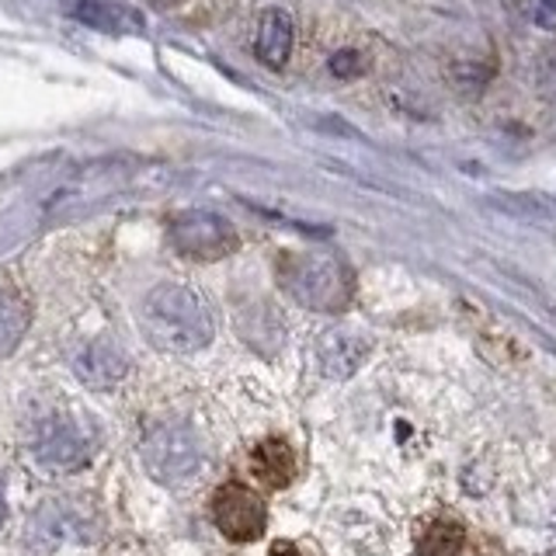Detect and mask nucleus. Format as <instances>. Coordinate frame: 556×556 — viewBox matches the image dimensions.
Segmentation results:
<instances>
[{"mask_svg": "<svg viewBox=\"0 0 556 556\" xmlns=\"http://www.w3.org/2000/svg\"><path fill=\"white\" fill-rule=\"evenodd\" d=\"M139 327L153 348L170 355L202 352L216 334V313L208 300L191 286L164 282L147 292L139 306Z\"/></svg>", "mask_w": 556, "mask_h": 556, "instance_id": "obj_1", "label": "nucleus"}, {"mask_svg": "<svg viewBox=\"0 0 556 556\" xmlns=\"http://www.w3.org/2000/svg\"><path fill=\"white\" fill-rule=\"evenodd\" d=\"M286 292L309 309L334 313L352 300V275L330 254H289L278 268Z\"/></svg>", "mask_w": 556, "mask_h": 556, "instance_id": "obj_2", "label": "nucleus"}, {"mask_svg": "<svg viewBox=\"0 0 556 556\" xmlns=\"http://www.w3.org/2000/svg\"><path fill=\"white\" fill-rule=\"evenodd\" d=\"M98 431L77 410H49L31 431V456L49 473H74L94 456Z\"/></svg>", "mask_w": 556, "mask_h": 556, "instance_id": "obj_3", "label": "nucleus"}, {"mask_svg": "<svg viewBox=\"0 0 556 556\" xmlns=\"http://www.w3.org/2000/svg\"><path fill=\"white\" fill-rule=\"evenodd\" d=\"M205 459L202 434L185 421H156L143 434L147 473L161 483H181L199 473Z\"/></svg>", "mask_w": 556, "mask_h": 556, "instance_id": "obj_4", "label": "nucleus"}, {"mask_svg": "<svg viewBox=\"0 0 556 556\" xmlns=\"http://www.w3.org/2000/svg\"><path fill=\"white\" fill-rule=\"evenodd\" d=\"M94 539V515L74 501H49L28 521V543L35 549L87 546Z\"/></svg>", "mask_w": 556, "mask_h": 556, "instance_id": "obj_5", "label": "nucleus"}, {"mask_svg": "<svg viewBox=\"0 0 556 556\" xmlns=\"http://www.w3.org/2000/svg\"><path fill=\"white\" fill-rule=\"evenodd\" d=\"M170 240H174V248H178V254L195 257V261H219L240 248V237L233 226L216 213H202V208L174 216Z\"/></svg>", "mask_w": 556, "mask_h": 556, "instance_id": "obj_6", "label": "nucleus"}, {"mask_svg": "<svg viewBox=\"0 0 556 556\" xmlns=\"http://www.w3.org/2000/svg\"><path fill=\"white\" fill-rule=\"evenodd\" d=\"M213 515L216 526L230 539H237V543H248V539H257L265 532V504L248 486H223L213 501Z\"/></svg>", "mask_w": 556, "mask_h": 556, "instance_id": "obj_7", "label": "nucleus"}, {"mask_svg": "<svg viewBox=\"0 0 556 556\" xmlns=\"http://www.w3.org/2000/svg\"><path fill=\"white\" fill-rule=\"evenodd\" d=\"M70 365H74L77 379L91 390H112L118 387L129 372V358L118 344L112 341H84L70 352Z\"/></svg>", "mask_w": 556, "mask_h": 556, "instance_id": "obj_8", "label": "nucleus"}, {"mask_svg": "<svg viewBox=\"0 0 556 556\" xmlns=\"http://www.w3.org/2000/svg\"><path fill=\"white\" fill-rule=\"evenodd\" d=\"M292 42H295V22L289 11L271 8L261 14L257 35H254V56L261 63L271 70H282L292 56Z\"/></svg>", "mask_w": 556, "mask_h": 556, "instance_id": "obj_9", "label": "nucleus"}, {"mask_svg": "<svg viewBox=\"0 0 556 556\" xmlns=\"http://www.w3.org/2000/svg\"><path fill=\"white\" fill-rule=\"evenodd\" d=\"M369 355V344H365L352 330H327L317 341V362L324 376L330 379H348L358 372V365Z\"/></svg>", "mask_w": 556, "mask_h": 556, "instance_id": "obj_10", "label": "nucleus"}, {"mask_svg": "<svg viewBox=\"0 0 556 556\" xmlns=\"http://www.w3.org/2000/svg\"><path fill=\"white\" fill-rule=\"evenodd\" d=\"M31 320V309L25 292L8 278H0V358H8L17 344H22Z\"/></svg>", "mask_w": 556, "mask_h": 556, "instance_id": "obj_11", "label": "nucleus"}, {"mask_svg": "<svg viewBox=\"0 0 556 556\" xmlns=\"http://www.w3.org/2000/svg\"><path fill=\"white\" fill-rule=\"evenodd\" d=\"M74 14L80 17L84 25L101 28V31H122V28L129 25V17H126V14H118V11L109 8V4H94V0H80V4L74 8Z\"/></svg>", "mask_w": 556, "mask_h": 556, "instance_id": "obj_12", "label": "nucleus"}, {"mask_svg": "<svg viewBox=\"0 0 556 556\" xmlns=\"http://www.w3.org/2000/svg\"><path fill=\"white\" fill-rule=\"evenodd\" d=\"M278 448H282V442H265L257 452H254V469L261 477H265L271 486H278V473L275 469L282 466L286 473H292V452H282V459H275L278 456Z\"/></svg>", "mask_w": 556, "mask_h": 556, "instance_id": "obj_13", "label": "nucleus"}, {"mask_svg": "<svg viewBox=\"0 0 556 556\" xmlns=\"http://www.w3.org/2000/svg\"><path fill=\"white\" fill-rule=\"evenodd\" d=\"M330 74L334 77H358V74H365V56L362 52H355V49H341V52H334L330 56Z\"/></svg>", "mask_w": 556, "mask_h": 556, "instance_id": "obj_14", "label": "nucleus"}, {"mask_svg": "<svg viewBox=\"0 0 556 556\" xmlns=\"http://www.w3.org/2000/svg\"><path fill=\"white\" fill-rule=\"evenodd\" d=\"M535 22L546 31H556V0H535Z\"/></svg>", "mask_w": 556, "mask_h": 556, "instance_id": "obj_15", "label": "nucleus"}, {"mask_svg": "<svg viewBox=\"0 0 556 556\" xmlns=\"http://www.w3.org/2000/svg\"><path fill=\"white\" fill-rule=\"evenodd\" d=\"M156 4H174V0H156Z\"/></svg>", "mask_w": 556, "mask_h": 556, "instance_id": "obj_16", "label": "nucleus"}, {"mask_svg": "<svg viewBox=\"0 0 556 556\" xmlns=\"http://www.w3.org/2000/svg\"><path fill=\"white\" fill-rule=\"evenodd\" d=\"M275 556H292V553H275Z\"/></svg>", "mask_w": 556, "mask_h": 556, "instance_id": "obj_17", "label": "nucleus"}]
</instances>
